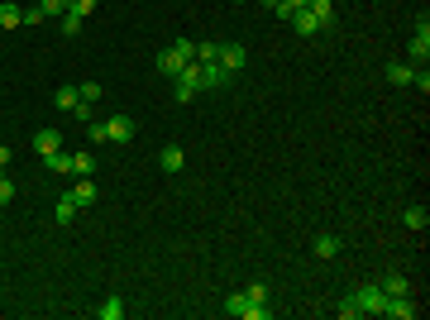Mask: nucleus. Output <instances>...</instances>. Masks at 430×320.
<instances>
[{
	"label": "nucleus",
	"mask_w": 430,
	"mask_h": 320,
	"mask_svg": "<svg viewBox=\"0 0 430 320\" xmlns=\"http://www.w3.org/2000/svg\"><path fill=\"white\" fill-rule=\"evenodd\" d=\"M106 139L110 144H130V139H134V120H130V115H110L106 120Z\"/></svg>",
	"instance_id": "5"
},
{
	"label": "nucleus",
	"mask_w": 430,
	"mask_h": 320,
	"mask_svg": "<svg viewBox=\"0 0 430 320\" xmlns=\"http://www.w3.org/2000/svg\"><path fill=\"white\" fill-rule=\"evenodd\" d=\"M67 172H72V177H91V172H96V158H91V153H72V158H67Z\"/></svg>",
	"instance_id": "16"
},
{
	"label": "nucleus",
	"mask_w": 430,
	"mask_h": 320,
	"mask_svg": "<svg viewBox=\"0 0 430 320\" xmlns=\"http://www.w3.org/2000/svg\"><path fill=\"white\" fill-rule=\"evenodd\" d=\"M382 316H392V320H416V316H421V306H416L411 296H387Z\"/></svg>",
	"instance_id": "6"
},
{
	"label": "nucleus",
	"mask_w": 430,
	"mask_h": 320,
	"mask_svg": "<svg viewBox=\"0 0 430 320\" xmlns=\"http://www.w3.org/2000/svg\"><path fill=\"white\" fill-rule=\"evenodd\" d=\"M67 158H72V153H62V148H57V153H43L48 172H67Z\"/></svg>",
	"instance_id": "28"
},
{
	"label": "nucleus",
	"mask_w": 430,
	"mask_h": 320,
	"mask_svg": "<svg viewBox=\"0 0 430 320\" xmlns=\"http://www.w3.org/2000/svg\"><path fill=\"white\" fill-rule=\"evenodd\" d=\"M196 91H201V86H196L191 77H177V91H172V96H177L182 106H191V101H196Z\"/></svg>",
	"instance_id": "22"
},
{
	"label": "nucleus",
	"mask_w": 430,
	"mask_h": 320,
	"mask_svg": "<svg viewBox=\"0 0 430 320\" xmlns=\"http://www.w3.org/2000/svg\"><path fill=\"white\" fill-rule=\"evenodd\" d=\"M311 249H316V258H335L340 253V235H316Z\"/></svg>",
	"instance_id": "17"
},
{
	"label": "nucleus",
	"mask_w": 430,
	"mask_h": 320,
	"mask_svg": "<svg viewBox=\"0 0 430 320\" xmlns=\"http://www.w3.org/2000/svg\"><path fill=\"white\" fill-rule=\"evenodd\" d=\"M53 220H57V225H72V220H77V201H72V196H62V201L53 206Z\"/></svg>",
	"instance_id": "19"
},
{
	"label": "nucleus",
	"mask_w": 430,
	"mask_h": 320,
	"mask_svg": "<svg viewBox=\"0 0 430 320\" xmlns=\"http://www.w3.org/2000/svg\"><path fill=\"white\" fill-rule=\"evenodd\" d=\"M215 62L235 77V72H244V62H249V53H244L240 43H220V53H215Z\"/></svg>",
	"instance_id": "3"
},
{
	"label": "nucleus",
	"mask_w": 430,
	"mask_h": 320,
	"mask_svg": "<svg viewBox=\"0 0 430 320\" xmlns=\"http://www.w3.org/2000/svg\"><path fill=\"white\" fill-rule=\"evenodd\" d=\"M387 296H411V282H406L402 272H382V282H377Z\"/></svg>",
	"instance_id": "11"
},
{
	"label": "nucleus",
	"mask_w": 430,
	"mask_h": 320,
	"mask_svg": "<svg viewBox=\"0 0 430 320\" xmlns=\"http://www.w3.org/2000/svg\"><path fill=\"white\" fill-rule=\"evenodd\" d=\"M426 57H430V20L421 15V20H416V39L406 43V62H411V67H416V62L426 67Z\"/></svg>",
	"instance_id": "1"
},
{
	"label": "nucleus",
	"mask_w": 430,
	"mask_h": 320,
	"mask_svg": "<svg viewBox=\"0 0 430 320\" xmlns=\"http://www.w3.org/2000/svg\"><path fill=\"white\" fill-rule=\"evenodd\" d=\"M15 25H25V10L15 0H0V29H15Z\"/></svg>",
	"instance_id": "15"
},
{
	"label": "nucleus",
	"mask_w": 430,
	"mask_h": 320,
	"mask_svg": "<svg viewBox=\"0 0 430 320\" xmlns=\"http://www.w3.org/2000/svg\"><path fill=\"white\" fill-rule=\"evenodd\" d=\"M77 101H81L77 86H57V91H53V106L57 110H77Z\"/></svg>",
	"instance_id": "20"
},
{
	"label": "nucleus",
	"mask_w": 430,
	"mask_h": 320,
	"mask_svg": "<svg viewBox=\"0 0 430 320\" xmlns=\"http://www.w3.org/2000/svg\"><path fill=\"white\" fill-rule=\"evenodd\" d=\"M34 148H39V153H57V148H62V134L57 130H39L34 134Z\"/></svg>",
	"instance_id": "14"
},
{
	"label": "nucleus",
	"mask_w": 430,
	"mask_h": 320,
	"mask_svg": "<svg viewBox=\"0 0 430 320\" xmlns=\"http://www.w3.org/2000/svg\"><path fill=\"white\" fill-rule=\"evenodd\" d=\"M349 296L359 301V311H363V316H382V306H387V292H382L377 282H363V287L349 292Z\"/></svg>",
	"instance_id": "2"
},
{
	"label": "nucleus",
	"mask_w": 430,
	"mask_h": 320,
	"mask_svg": "<svg viewBox=\"0 0 430 320\" xmlns=\"http://www.w3.org/2000/svg\"><path fill=\"white\" fill-rule=\"evenodd\" d=\"M215 53H220L215 39H201V43H196V62H215Z\"/></svg>",
	"instance_id": "24"
},
{
	"label": "nucleus",
	"mask_w": 430,
	"mask_h": 320,
	"mask_svg": "<svg viewBox=\"0 0 430 320\" xmlns=\"http://www.w3.org/2000/svg\"><path fill=\"white\" fill-rule=\"evenodd\" d=\"M172 53L182 57V62H191V57H196V39H177V43H172Z\"/></svg>",
	"instance_id": "27"
},
{
	"label": "nucleus",
	"mask_w": 430,
	"mask_h": 320,
	"mask_svg": "<svg viewBox=\"0 0 430 320\" xmlns=\"http://www.w3.org/2000/svg\"><path fill=\"white\" fill-rule=\"evenodd\" d=\"M43 5V15H67V0H39Z\"/></svg>",
	"instance_id": "34"
},
{
	"label": "nucleus",
	"mask_w": 430,
	"mask_h": 320,
	"mask_svg": "<svg viewBox=\"0 0 430 320\" xmlns=\"http://www.w3.org/2000/svg\"><path fill=\"white\" fill-rule=\"evenodd\" d=\"M67 196L77 201V211H81V206H91V201H96V182H91V177H77V187L67 191Z\"/></svg>",
	"instance_id": "12"
},
{
	"label": "nucleus",
	"mask_w": 430,
	"mask_h": 320,
	"mask_svg": "<svg viewBox=\"0 0 430 320\" xmlns=\"http://www.w3.org/2000/svg\"><path fill=\"white\" fill-rule=\"evenodd\" d=\"M287 25H296V34H306V39H311V34H321V20H316L311 10H296Z\"/></svg>",
	"instance_id": "13"
},
{
	"label": "nucleus",
	"mask_w": 430,
	"mask_h": 320,
	"mask_svg": "<svg viewBox=\"0 0 430 320\" xmlns=\"http://www.w3.org/2000/svg\"><path fill=\"white\" fill-rule=\"evenodd\" d=\"M86 134H91V144H110L106 139V120H86Z\"/></svg>",
	"instance_id": "29"
},
{
	"label": "nucleus",
	"mask_w": 430,
	"mask_h": 320,
	"mask_svg": "<svg viewBox=\"0 0 430 320\" xmlns=\"http://www.w3.org/2000/svg\"><path fill=\"white\" fill-rule=\"evenodd\" d=\"M225 311L244 320V311H249V296H244V292H230V301H225Z\"/></svg>",
	"instance_id": "26"
},
{
	"label": "nucleus",
	"mask_w": 430,
	"mask_h": 320,
	"mask_svg": "<svg viewBox=\"0 0 430 320\" xmlns=\"http://www.w3.org/2000/svg\"><path fill=\"white\" fill-rule=\"evenodd\" d=\"M48 15H43V5H34V10H25V25H43Z\"/></svg>",
	"instance_id": "35"
},
{
	"label": "nucleus",
	"mask_w": 430,
	"mask_h": 320,
	"mask_svg": "<svg viewBox=\"0 0 430 320\" xmlns=\"http://www.w3.org/2000/svg\"><path fill=\"white\" fill-rule=\"evenodd\" d=\"M249 301H254V306H268V282H254V287H249Z\"/></svg>",
	"instance_id": "30"
},
{
	"label": "nucleus",
	"mask_w": 430,
	"mask_h": 320,
	"mask_svg": "<svg viewBox=\"0 0 430 320\" xmlns=\"http://www.w3.org/2000/svg\"><path fill=\"white\" fill-rule=\"evenodd\" d=\"M402 220H406V230H426V225H430L426 206H406V211H402Z\"/></svg>",
	"instance_id": "21"
},
{
	"label": "nucleus",
	"mask_w": 430,
	"mask_h": 320,
	"mask_svg": "<svg viewBox=\"0 0 430 320\" xmlns=\"http://www.w3.org/2000/svg\"><path fill=\"white\" fill-rule=\"evenodd\" d=\"M57 29H62L67 39H77V34H81V15H72V10H67V15H57Z\"/></svg>",
	"instance_id": "23"
},
{
	"label": "nucleus",
	"mask_w": 430,
	"mask_h": 320,
	"mask_svg": "<svg viewBox=\"0 0 430 320\" xmlns=\"http://www.w3.org/2000/svg\"><path fill=\"white\" fill-rule=\"evenodd\" d=\"M77 96L86 101V106H96V101H101V81H81V86H77Z\"/></svg>",
	"instance_id": "25"
},
{
	"label": "nucleus",
	"mask_w": 430,
	"mask_h": 320,
	"mask_svg": "<svg viewBox=\"0 0 430 320\" xmlns=\"http://www.w3.org/2000/svg\"><path fill=\"white\" fill-rule=\"evenodd\" d=\"M306 10L321 20V34H325V29H335V0H306Z\"/></svg>",
	"instance_id": "7"
},
{
	"label": "nucleus",
	"mask_w": 430,
	"mask_h": 320,
	"mask_svg": "<svg viewBox=\"0 0 430 320\" xmlns=\"http://www.w3.org/2000/svg\"><path fill=\"white\" fill-rule=\"evenodd\" d=\"M382 77L392 81V86H411V81H416V67H411V62H387Z\"/></svg>",
	"instance_id": "8"
},
{
	"label": "nucleus",
	"mask_w": 430,
	"mask_h": 320,
	"mask_svg": "<svg viewBox=\"0 0 430 320\" xmlns=\"http://www.w3.org/2000/svg\"><path fill=\"white\" fill-rule=\"evenodd\" d=\"M10 158H15V153H10V148H5V144H0V172H5V167H10Z\"/></svg>",
	"instance_id": "36"
},
{
	"label": "nucleus",
	"mask_w": 430,
	"mask_h": 320,
	"mask_svg": "<svg viewBox=\"0 0 430 320\" xmlns=\"http://www.w3.org/2000/svg\"><path fill=\"white\" fill-rule=\"evenodd\" d=\"M96 316L101 320H125V301H120V296H106V301L96 306Z\"/></svg>",
	"instance_id": "18"
},
{
	"label": "nucleus",
	"mask_w": 430,
	"mask_h": 320,
	"mask_svg": "<svg viewBox=\"0 0 430 320\" xmlns=\"http://www.w3.org/2000/svg\"><path fill=\"white\" fill-rule=\"evenodd\" d=\"M359 316H363V311H359V301L345 296V301H340V320H359Z\"/></svg>",
	"instance_id": "31"
},
{
	"label": "nucleus",
	"mask_w": 430,
	"mask_h": 320,
	"mask_svg": "<svg viewBox=\"0 0 430 320\" xmlns=\"http://www.w3.org/2000/svg\"><path fill=\"white\" fill-rule=\"evenodd\" d=\"M158 162H162V172H182V162H187V153H182V144H167L158 153Z\"/></svg>",
	"instance_id": "10"
},
{
	"label": "nucleus",
	"mask_w": 430,
	"mask_h": 320,
	"mask_svg": "<svg viewBox=\"0 0 430 320\" xmlns=\"http://www.w3.org/2000/svg\"><path fill=\"white\" fill-rule=\"evenodd\" d=\"M67 10H72V15H81V20H86V15L96 10V0H67Z\"/></svg>",
	"instance_id": "32"
},
{
	"label": "nucleus",
	"mask_w": 430,
	"mask_h": 320,
	"mask_svg": "<svg viewBox=\"0 0 430 320\" xmlns=\"http://www.w3.org/2000/svg\"><path fill=\"white\" fill-rule=\"evenodd\" d=\"M201 91H220V86H230V72L220 67V62H201V77H196Z\"/></svg>",
	"instance_id": "4"
},
{
	"label": "nucleus",
	"mask_w": 430,
	"mask_h": 320,
	"mask_svg": "<svg viewBox=\"0 0 430 320\" xmlns=\"http://www.w3.org/2000/svg\"><path fill=\"white\" fill-rule=\"evenodd\" d=\"M153 67H158L162 77H177V72H182V67H187V62H182V57L172 53V48H162V53L153 57Z\"/></svg>",
	"instance_id": "9"
},
{
	"label": "nucleus",
	"mask_w": 430,
	"mask_h": 320,
	"mask_svg": "<svg viewBox=\"0 0 430 320\" xmlns=\"http://www.w3.org/2000/svg\"><path fill=\"white\" fill-rule=\"evenodd\" d=\"M10 201H15V182L0 172V206H10Z\"/></svg>",
	"instance_id": "33"
}]
</instances>
